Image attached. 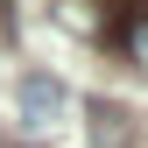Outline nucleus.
Listing matches in <instances>:
<instances>
[{
  "mask_svg": "<svg viewBox=\"0 0 148 148\" xmlns=\"http://www.w3.org/2000/svg\"><path fill=\"white\" fill-rule=\"evenodd\" d=\"M99 42H113L134 71H148V0H120V7L99 21Z\"/></svg>",
  "mask_w": 148,
  "mask_h": 148,
  "instance_id": "1",
  "label": "nucleus"
},
{
  "mask_svg": "<svg viewBox=\"0 0 148 148\" xmlns=\"http://www.w3.org/2000/svg\"><path fill=\"white\" fill-rule=\"evenodd\" d=\"M57 113H64V85L57 78H28L21 85V120L28 127H57Z\"/></svg>",
  "mask_w": 148,
  "mask_h": 148,
  "instance_id": "2",
  "label": "nucleus"
},
{
  "mask_svg": "<svg viewBox=\"0 0 148 148\" xmlns=\"http://www.w3.org/2000/svg\"><path fill=\"white\" fill-rule=\"evenodd\" d=\"M92 120H99V127H92L99 148H127V113H120V106H92Z\"/></svg>",
  "mask_w": 148,
  "mask_h": 148,
  "instance_id": "3",
  "label": "nucleus"
}]
</instances>
